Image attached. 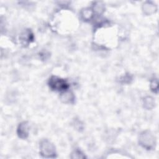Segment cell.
<instances>
[{
	"label": "cell",
	"instance_id": "cell-1",
	"mask_svg": "<svg viewBox=\"0 0 159 159\" xmlns=\"http://www.w3.org/2000/svg\"><path fill=\"white\" fill-rule=\"evenodd\" d=\"M50 86L52 89L56 90L65 89L68 87L67 84L64 80L57 77H52L50 79Z\"/></svg>",
	"mask_w": 159,
	"mask_h": 159
}]
</instances>
